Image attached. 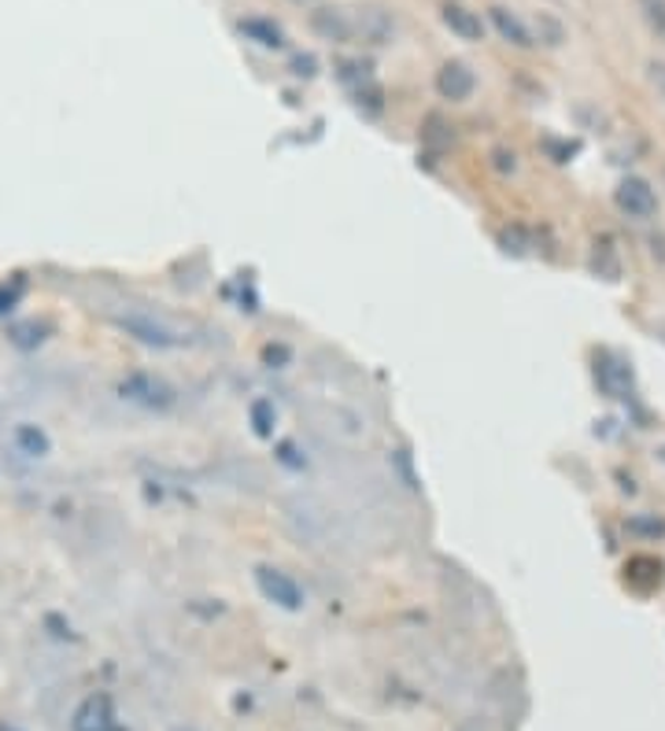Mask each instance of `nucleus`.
<instances>
[{
	"instance_id": "7ed1b4c3",
	"label": "nucleus",
	"mask_w": 665,
	"mask_h": 731,
	"mask_svg": "<svg viewBox=\"0 0 665 731\" xmlns=\"http://www.w3.org/2000/svg\"><path fill=\"white\" fill-rule=\"evenodd\" d=\"M256 584H259V592H263L267 603H274L281 609H292V614H296V609H304V587L292 581L289 573H281V569L259 565L256 569Z\"/></svg>"
},
{
	"instance_id": "aec40b11",
	"label": "nucleus",
	"mask_w": 665,
	"mask_h": 731,
	"mask_svg": "<svg viewBox=\"0 0 665 731\" xmlns=\"http://www.w3.org/2000/svg\"><path fill=\"white\" fill-rule=\"evenodd\" d=\"M289 351L285 348H267V362H285Z\"/></svg>"
},
{
	"instance_id": "4468645a",
	"label": "nucleus",
	"mask_w": 665,
	"mask_h": 731,
	"mask_svg": "<svg viewBox=\"0 0 665 731\" xmlns=\"http://www.w3.org/2000/svg\"><path fill=\"white\" fill-rule=\"evenodd\" d=\"M274 421H278V414H274V403H267V400H256L251 403V429H256V436H274Z\"/></svg>"
},
{
	"instance_id": "6e6552de",
	"label": "nucleus",
	"mask_w": 665,
	"mask_h": 731,
	"mask_svg": "<svg viewBox=\"0 0 665 731\" xmlns=\"http://www.w3.org/2000/svg\"><path fill=\"white\" fill-rule=\"evenodd\" d=\"M123 329L134 340L148 344V348H174V344H178V333L170 329V325H164V322L148 318V314H129V318H123Z\"/></svg>"
},
{
	"instance_id": "412c9836",
	"label": "nucleus",
	"mask_w": 665,
	"mask_h": 731,
	"mask_svg": "<svg viewBox=\"0 0 665 731\" xmlns=\"http://www.w3.org/2000/svg\"><path fill=\"white\" fill-rule=\"evenodd\" d=\"M296 4H307V0H296Z\"/></svg>"
},
{
	"instance_id": "6ab92c4d",
	"label": "nucleus",
	"mask_w": 665,
	"mask_h": 731,
	"mask_svg": "<svg viewBox=\"0 0 665 731\" xmlns=\"http://www.w3.org/2000/svg\"><path fill=\"white\" fill-rule=\"evenodd\" d=\"M647 78H651V86L658 89V97L665 100V59H651V64H647Z\"/></svg>"
},
{
	"instance_id": "a211bd4d",
	"label": "nucleus",
	"mask_w": 665,
	"mask_h": 731,
	"mask_svg": "<svg viewBox=\"0 0 665 731\" xmlns=\"http://www.w3.org/2000/svg\"><path fill=\"white\" fill-rule=\"evenodd\" d=\"M503 244H507V251H529L532 248V240H529V229H521V226H514V229H503Z\"/></svg>"
},
{
	"instance_id": "f3484780",
	"label": "nucleus",
	"mask_w": 665,
	"mask_h": 731,
	"mask_svg": "<svg viewBox=\"0 0 665 731\" xmlns=\"http://www.w3.org/2000/svg\"><path fill=\"white\" fill-rule=\"evenodd\" d=\"M289 70H292L296 78H315V75H318V59L311 56V53H296V56H292Z\"/></svg>"
},
{
	"instance_id": "0eeeda50",
	"label": "nucleus",
	"mask_w": 665,
	"mask_h": 731,
	"mask_svg": "<svg viewBox=\"0 0 665 731\" xmlns=\"http://www.w3.org/2000/svg\"><path fill=\"white\" fill-rule=\"evenodd\" d=\"M392 34H396V19L385 8H356V37L370 41V45H388Z\"/></svg>"
},
{
	"instance_id": "9d476101",
	"label": "nucleus",
	"mask_w": 665,
	"mask_h": 731,
	"mask_svg": "<svg viewBox=\"0 0 665 731\" xmlns=\"http://www.w3.org/2000/svg\"><path fill=\"white\" fill-rule=\"evenodd\" d=\"M237 30H240V37L245 41H251V45H259V48H285L289 41H285V30H281L274 19H267V15H248V19H240L237 23Z\"/></svg>"
},
{
	"instance_id": "f257e3e1",
	"label": "nucleus",
	"mask_w": 665,
	"mask_h": 731,
	"mask_svg": "<svg viewBox=\"0 0 665 731\" xmlns=\"http://www.w3.org/2000/svg\"><path fill=\"white\" fill-rule=\"evenodd\" d=\"M613 203L621 207V215L636 218V222H647L658 215V192L647 178L640 175H629L618 181V189H613Z\"/></svg>"
},
{
	"instance_id": "dca6fc26",
	"label": "nucleus",
	"mask_w": 665,
	"mask_h": 731,
	"mask_svg": "<svg viewBox=\"0 0 665 731\" xmlns=\"http://www.w3.org/2000/svg\"><path fill=\"white\" fill-rule=\"evenodd\" d=\"M624 528H629L632 536H643V540H658V536H665V521L662 517H647V514H636L624 521Z\"/></svg>"
},
{
	"instance_id": "1a4fd4ad",
	"label": "nucleus",
	"mask_w": 665,
	"mask_h": 731,
	"mask_svg": "<svg viewBox=\"0 0 665 731\" xmlns=\"http://www.w3.org/2000/svg\"><path fill=\"white\" fill-rule=\"evenodd\" d=\"M75 731H119L111 698L108 695L86 698V702L78 706V713H75Z\"/></svg>"
},
{
	"instance_id": "f8f14e48",
	"label": "nucleus",
	"mask_w": 665,
	"mask_h": 731,
	"mask_svg": "<svg viewBox=\"0 0 665 731\" xmlns=\"http://www.w3.org/2000/svg\"><path fill=\"white\" fill-rule=\"evenodd\" d=\"M488 19H492V26L499 30V37L507 41V45H514V48H532V45H537V41H532V30L521 23V19L510 12V8H503V4L488 8Z\"/></svg>"
},
{
	"instance_id": "423d86ee",
	"label": "nucleus",
	"mask_w": 665,
	"mask_h": 731,
	"mask_svg": "<svg viewBox=\"0 0 665 731\" xmlns=\"http://www.w3.org/2000/svg\"><path fill=\"white\" fill-rule=\"evenodd\" d=\"M473 89H477V75L462 64V59H448L440 70H437V93L443 100H451V104H462V100L473 97Z\"/></svg>"
},
{
	"instance_id": "39448f33",
	"label": "nucleus",
	"mask_w": 665,
	"mask_h": 731,
	"mask_svg": "<svg viewBox=\"0 0 665 731\" xmlns=\"http://www.w3.org/2000/svg\"><path fill=\"white\" fill-rule=\"evenodd\" d=\"M311 30L322 37V41H332V45H348L351 37H356V12H348V8H315L311 12Z\"/></svg>"
},
{
	"instance_id": "f03ea898",
	"label": "nucleus",
	"mask_w": 665,
	"mask_h": 731,
	"mask_svg": "<svg viewBox=\"0 0 665 731\" xmlns=\"http://www.w3.org/2000/svg\"><path fill=\"white\" fill-rule=\"evenodd\" d=\"M123 395L129 403L145 406V411H170L178 403V392L156 373H129L123 381Z\"/></svg>"
},
{
	"instance_id": "9b49d317",
	"label": "nucleus",
	"mask_w": 665,
	"mask_h": 731,
	"mask_svg": "<svg viewBox=\"0 0 665 731\" xmlns=\"http://www.w3.org/2000/svg\"><path fill=\"white\" fill-rule=\"evenodd\" d=\"M440 19H443V26H448L451 34L462 37V41H481V37H485V23H481V15L470 12L466 4H443Z\"/></svg>"
},
{
	"instance_id": "ddd939ff",
	"label": "nucleus",
	"mask_w": 665,
	"mask_h": 731,
	"mask_svg": "<svg viewBox=\"0 0 665 731\" xmlns=\"http://www.w3.org/2000/svg\"><path fill=\"white\" fill-rule=\"evenodd\" d=\"M624 581L636 587V592H651V587L662 584V562L651 554L629 558V565H624Z\"/></svg>"
},
{
	"instance_id": "20e7f679",
	"label": "nucleus",
	"mask_w": 665,
	"mask_h": 731,
	"mask_svg": "<svg viewBox=\"0 0 665 731\" xmlns=\"http://www.w3.org/2000/svg\"><path fill=\"white\" fill-rule=\"evenodd\" d=\"M591 373H596V384H599V392L607 395V400H629L632 395V366L624 359H618V355L599 351Z\"/></svg>"
},
{
	"instance_id": "2eb2a0df",
	"label": "nucleus",
	"mask_w": 665,
	"mask_h": 731,
	"mask_svg": "<svg viewBox=\"0 0 665 731\" xmlns=\"http://www.w3.org/2000/svg\"><path fill=\"white\" fill-rule=\"evenodd\" d=\"M636 4H640L643 23L651 26V34L665 41V0H636Z\"/></svg>"
}]
</instances>
